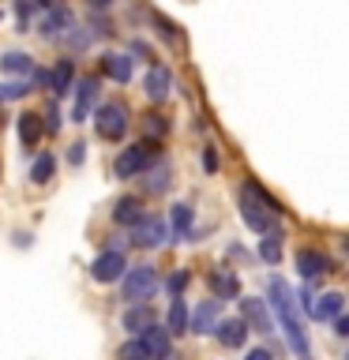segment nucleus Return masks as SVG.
Listing matches in <instances>:
<instances>
[{
	"mask_svg": "<svg viewBox=\"0 0 349 360\" xmlns=\"http://www.w3.org/2000/svg\"><path fill=\"white\" fill-rule=\"evenodd\" d=\"M0 68H4L8 75H34V60L27 53H4L0 56Z\"/></svg>",
	"mask_w": 349,
	"mask_h": 360,
	"instance_id": "393cba45",
	"label": "nucleus"
},
{
	"mask_svg": "<svg viewBox=\"0 0 349 360\" xmlns=\"http://www.w3.org/2000/svg\"><path fill=\"white\" fill-rule=\"evenodd\" d=\"M53 173H56V158L49 150L34 158V165H30V180H34V184H49Z\"/></svg>",
	"mask_w": 349,
	"mask_h": 360,
	"instance_id": "b1692460",
	"label": "nucleus"
},
{
	"mask_svg": "<svg viewBox=\"0 0 349 360\" xmlns=\"http://www.w3.org/2000/svg\"><path fill=\"white\" fill-rule=\"evenodd\" d=\"M117 360H151V353H146L143 338H128V342L117 349Z\"/></svg>",
	"mask_w": 349,
	"mask_h": 360,
	"instance_id": "cd10ccee",
	"label": "nucleus"
},
{
	"mask_svg": "<svg viewBox=\"0 0 349 360\" xmlns=\"http://www.w3.org/2000/svg\"><path fill=\"white\" fill-rule=\"evenodd\" d=\"M169 240V225L158 214H143V221L132 225V244L135 248H158Z\"/></svg>",
	"mask_w": 349,
	"mask_h": 360,
	"instance_id": "0eeeda50",
	"label": "nucleus"
},
{
	"mask_svg": "<svg viewBox=\"0 0 349 360\" xmlns=\"http://www.w3.org/2000/svg\"><path fill=\"white\" fill-rule=\"evenodd\" d=\"M30 94V83H8V86H0V101H15V98H27Z\"/></svg>",
	"mask_w": 349,
	"mask_h": 360,
	"instance_id": "2f4dec72",
	"label": "nucleus"
},
{
	"mask_svg": "<svg viewBox=\"0 0 349 360\" xmlns=\"http://www.w3.org/2000/svg\"><path fill=\"white\" fill-rule=\"evenodd\" d=\"M143 128H146V135H151V143H158L162 135H169V120L162 117V112H151V117H143Z\"/></svg>",
	"mask_w": 349,
	"mask_h": 360,
	"instance_id": "c85d7f7f",
	"label": "nucleus"
},
{
	"mask_svg": "<svg viewBox=\"0 0 349 360\" xmlns=\"http://www.w3.org/2000/svg\"><path fill=\"white\" fill-rule=\"evenodd\" d=\"M297 308H304V315L312 319V308H315V297H312V289H300V300H297Z\"/></svg>",
	"mask_w": 349,
	"mask_h": 360,
	"instance_id": "e433bc0d",
	"label": "nucleus"
},
{
	"mask_svg": "<svg viewBox=\"0 0 349 360\" xmlns=\"http://www.w3.org/2000/svg\"><path fill=\"white\" fill-rule=\"evenodd\" d=\"M124 270H128V263H124V252L120 248H106L94 263H90V278L98 281V285H109V281H120Z\"/></svg>",
	"mask_w": 349,
	"mask_h": 360,
	"instance_id": "423d86ee",
	"label": "nucleus"
},
{
	"mask_svg": "<svg viewBox=\"0 0 349 360\" xmlns=\"http://www.w3.org/2000/svg\"><path fill=\"white\" fill-rule=\"evenodd\" d=\"M27 19H30V0H15V22L27 27Z\"/></svg>",
	"mask_w": 349,
	"mask_h": 360,
	"instance_id": "c9c22d12",
	"label": "nucleus"
},
{
	"mask_svg": "<svg viewBox=\"0 0 349 360\" xmlns=\"http://www.w3.org/2000/svg\"><path fill=\"white\" fill-rule=\"evenodd\" d=\"M214 334H218V342L225 349H244V342H248V334H252V330L244 326V319H218Z\"/></svg>",
	"mask_w": 349,
	"mask_h": 360,
	"instance_id": "4468645a",
	"label": "nucleus"
},
{
	"mask_svg": "<svg viewBox=\"0 0 349 360\" xmlns=\"http://www.w3.org/2000/svg\"><path fill=\"white\" fill-rule=\"evenodd\" d=\"M267 304L270 311H274V319L281 326V334H286L289 349L297 353L300 360H312V345H308V330H304V319H300V308H297V297L289 292V285L281 278H270L267 281Z\"/></svg>",
	"mask_w": 349,
	"mask_h": 360,
	"instance_id": "f257e3e1",
	"label": "nucleus"
},
{
	"mask_svg": "<svg viewBox=\"0 0 349 360\" xmlns=\"http://www.w3.org/2000/svg\"><path fill=\"white\" fill-rule=\"evenodd\" d=\"M75 83V64L72 60H61L53 72H45V86H53V94H68Z\"/></svg>",
	"mask_w": 349,
	"mask_h": 360,
	"instance_id": "aec40b11",
	"label": "nucleus"
},
{
	"mask_svg": "<svg viewBox=\"0 0 349 360\" xmlns=\"http://www.w3.org/2000/svg\"><path fill=\"white\" fill-rule=\"evenodd\" d=\"M72 90H75L72 120L79 124V120H87L90 105H94V101H98V79H94V75H83V79H79V83H72Z\"/></svg>",
	"mask_w": 349,
	"mask_h": 360,
	"instance_id": "9d476101",
	"label": "nucleus"
},
{
	"mask_svg": "<svg viewBox=\"0 0 349 360\" xmlns=\"http://www.w3.org/2000/svg\"><path fill=\"white\" fill-rule=\"evenodd\" d=\"M342 308H345V297H342V292H323V297L315 300V308H312V319L331 323V319H338V315H342Z\"/></svg>",
	"mask_w": 349,
	"mask_h": 360,
	"instance_id": "6ab92c4d",
	"label": "nucleus"
},
{
	"mask_svg": "<svg viewBox=\"0 0 349 360\" xmlns=\"http://www.w3.org/2000/svg\"><path fill=\"white\" fill-rule=\"evenodd\" d=\"M113 221L128 225V229H132L135 221H143V199L139 195H120L117 207H113Z\"/></svg>",
	"mask_w": 349,
	"mask_h": 360,
	"instance_id": "f3484780",
	"label": "nucleus"
},
{
	"mask_svg": "<svg viewBox=\"0 0 349 360\" xmlns=\"http://www.w3.org/2000/svg\"><path fill=\"white\" fill-rule=\"evenodd\" d=\"M139 338H143V345H146V353H151V360H154V356H162V360L169 356V330H165V326L151 323Z\"/></svg>",
	"mask_w": 349,
	"mask_h": 360,
	"instance_id": "412c9836",
	"label": "nucleus"
},
{
	"mask_svg": "<svg viewBox=\"0 0 349 360\" xmlns=\"http://www.w3.org/2000/svg\"><path fill=\"white\" fill-rule=\"evenodd\" d=\"M188 270H177V274H173V281H169V292H173V297H180V289H184L188 285Z\"/></svg>",
	"mask_w": 349,
	"mask_h": 360,
	"instance_id": "f704fd0d",
	"label": "nucleus"
},
{
	"mask_svg": "<svg viewBox=\"0 0 349 360\" xmlns=\"http://www.w3.org/2000/svg\"><path fill=\"white\" fill-rule=\"evenodd\" d=\"M158 292V270L154 266H132L124 270V300L143 304Z\"/></svg>",
	"mask_w": 349,
	"mask_h": 360,
	"instance_id": "39448f33",
	"label": "nucleus"
},
{
	"mask_svg": "<svg viewBox=\"0 0 349 360\" xmlns=\"http://www.w3.org/2000/svg\"><path fill=\"white\" fill-rule=\"evenodd\" d=\"M87 4H90V8H94V11H101V8H109V4H113V0H87Z\"/></svg>",
	"mask_w": 349,
	"mask_h": 360,
	"instance_id": "a19ab883",
	"label": "nucleus"
},
{
	"mask_svg": "<svg viewBox=\"0 0 349 360\" xmlns=\"http://www.w3.org/2000/svg\"><path fill=\"white\" fill-rule=\"evenodd\" d=\"M241 300V319L248 330H259V334H270V311H267V300H255V297H236Z\"/></svg>",
	"mask_w": 349,
	"mask_h": 360,
	"instance_id": "6e6552de",
	"label": "nucleus"
},
{
	"mask_svg": "<svg viewBox=\"0 0 349 360\" xmlns=\"http://www.w3.org/2000/svg\"><path fill=\"white\" fill-rule=\"evenodd\" d=\"M15 131H19V143L27 146V150H34V146L42 143V117L38 112H19V120H15Z\"/></svg>",
	"mask_w": 349,
	"mask_h": 360,
	"instance_id": "dca6fc26",
	"label": "nucleus"
},
{
	"mask_svg": "<svg viewBox=\"0 0 349 360\" xmlns=\"http://www.w3.org/2000/svg\"><path fill=\"white\" fill-rule=\"evenodd\" d=\"M154 27H158V34H162L165 41H173V45H184V38H180V30H177V22H169L165 15H154Z\"/></svg>",
	"mask_w": 349,
	"mask_h": 360,
	"instance_id": "7c9ffc66",
	"label": "nucleus"
},
{
	"mask_svg": "<svg viewBox=\"0 0 349 360\" xmlns=\"http://www.w3.org/2000/svg\"><path fill=\"white\" fill-rule=\"evenodd\" d=\"M207 281H210V289H214L218 300H236L241 297V278L229 274V270H210Z\"/></svg>",
	"mask_w": 349,
	"mask_h": 360,
	"instance_id": "2eb2a0df",
	"label": "nucleus"
},
{
	"mask_svg": "<svg viewBox=\"0 0 349 360\" xmlns=\"http://www.w3.org/2000/svg\"><path fill=\"white\" fill-rule=\"evenodd\" d=\"M203 169L218 173V146H203Z\"/></svg>",
	"mask_w": 349,
	"mask_h": 360,
	"instance_id": "72a5a7b5",
	"label": "nucleus"
},
{
	"mask_svg": "<svg viewBox=\"0 0 349 360\" xmlns=\"http://www.w3.org/2000/svg\"><path fill=\"white\" fill-rule=\"evenodd\" d=\"M94 131L106 143H120L128 135V109L120 101H106V105L94 109Z\"/></svg>",
	"mask_w": 349,
	"mask_h": 360,
	"instance_id": "7ed1b4c3",
	"label": "nucleus"
},
{
	"mask_svg": "<svg viewBox=\"0 0 349 360\" xmlns=\"http://www.w3.org/2000/svg\"><path fill=\"white\" fill-rule=\"evenodd\" d=\"M241 214H244V225L252 233H274V214L259 202L255 180H244V188H241Z\"/></svg>",
	"mask_w": 349,
	"mask_h": 360,
	"instance_id": "20e7f679",
	"label": "nucleus"
},
{
	"mask_svg": "<svg viewBox=\"0 0 349 360\" xmlns=\"http://www.w3.org/2000/svg\"><path fill=\"white\" fill-rule=\"evenodd\" d=\"M259 259H263V263H278L281 259V233H267L263 240H259Z\"/></svg>",
	"mask_w": 349,
	"mask_h": 360,
	"instance_id": "bb28decb",
	"label": "nucleus"
},
{
	"mask_svg": "<svg viewBox=\"0 0 349 360\" xmlns=\"http://www.w3.org/2000/svg\"><path fill=\"white\" fill-rule=\"evenodd\" d=\"M165 330H169V338H173V334H188V304L180 300V297L169 300V319H165Z\"/></svg>",
	"mask_w": 349,
	"mask_h": 360,
	"instance_id": "5701e85b",
	"label": "nucleus"
},
{
	"mask_svg": "<svg viewBox=\"0 0 349 360\" xmlns=\"http://www.w3.org/2000/svg\"><path fill=\"white\" fill-rule=\"evenodd\" d=\"M173 184V180H169V165H158L151 176H146V191H151V195H162V191Z\"/></svg>",
	"mask_w": 349,
	"mask_h": 360,
	"instance_id": "c756f323",
	"label": "nucleus"
},
{
	"mask_svg": "<svg viewBox=\"0 0 349 360\" xmlns=\"http://www.w3.org/2000/svg\"><path fill=\"white\" fill-rule=\"evenodd\" d=\"M72 27H75V22H72V11H68V8H49V15L38 22V30H42L45 41H61L64 30H72Z\"/></svg>",
	"mask_w": 349,
	"mask_h": 360,
	"instance_id": "f8f14e48",
	"label": "nucleus"
},
{
	"mask_svg": "<svg viewBox=\"0 0 349 360\" xmlns=\"http://www.w3.org/2000/svg\"><path fill=\"white\" fill-rule=\"evenodd\" d=\"M101 72H106L113 83H128V79H132V56L106 53V56H101Z\"/></svg>",
	"mask_w": 349,
	"mask_h": 360,
	"instance_id": "a211bd4d",
	"label": "nucleus"
},
{
	"mask_svg": "<svg viewBox=\"0 0 349 360\" xmlns=\"http://www.w3.org/2000/svg\"><path fill=\"white\" fill-rule=\"evenodd\" d=\"M218 326V300H199L196 311H188V334H214Z\"/></svg>",
	"mask_w": 349,
	"mask_h": 360,
	"instance_id": "9b49d317",
	"label": "nucleus"
},
{
	"mask_svg": "<svg viewBox=\"0 0 349 360\" xmlns=\"http://www.w3.org/2000/svg\"><path fill=\"white\" fill-rule=\"evenodd\" d=\"M151 323H154V311L146 308V304H132V308L124 311V330H132L135 338H139Z\"/></svg>",
	"mask_w": 349,
	"mask_h": 360,
	"instance_id": "4be33fe9",
	"label": "nucleus"
},
{
	"mask_svg": "<svg viewBox=\"0 0 349 360\" xmlns=\"http://www.w3.org/2000/svg\"><path fill=\"white\" fill-rule=\"evenodd\" d=\"M244 360H274V356H270V349H248Z\"/></svg>",
	"mask_w": 349,
	"mask_h": 360,
	"instance_id": "58836bf2",
	"label": "nucleus"
},
{
	"mask_svg": "<svg viewBox=\"0 0 349 360\" xmlns=\"http://www.w3.org/2000/svg\"><path fill=\"white\" fill-rule=\"evenodd\" d=\"M191 218H196V214H191V207H188V202H177V207H173V229H169V236H188L191 233Z\"/></svg>",
	"mask_w": 349,
	"mask_h": 360,
	"instance_id": "a878e982",
	"label": "nucleus"
},
{
	"mask_svg": "<svg viewBox=\"0 0 349 360\" xmlns=\"http://www.w3.org/2000/svg\"><path fill=\"white\" fill-rule=\"evenodd\" d=\"M42 131H49V135L61 131V112H56V105L45 109V117H42Z\"/></svg>",
	"mask_w": 349,
	"mask_h": 360,
	"instance_id": "473e14b6",
	"label": "nucleus"
},
{
	"mask_svg": "<svg viewBox=\"0 0 349 360\" xmlns=\"http://www.w3.org/2000/svg\"><path fill=\"white\" fill-rule=\"evenodd\" d=\"M143 90H146V98H151L154 105L169 101V94H173V72L162 68V64H154L151 72H146V79H143Z\"/></svg>",
	"mask_w": 349,
	"mask_h": 360,
	"instance_id": "1a4fd4ad",
	"label": "nucleus"
},
{
	"mask_svg": "<svg viewBox=\"0 0 349 360\" xmlns=\"http://www.w3.org/2000/svg\"><path fill=\"white\" fill-rule=\"evenodd\" d=\"M331 323H334V334H338V338L349 334V319H345V315H338V319H331Z\"/></svg>",
	"mask_w": 349,
	"mask_h": 360,
	"instance_id": "ea45409f",
	"label": "nucleus"
},
{
	"mask_svg": "<svg viewBox=\"0 0 349 360\" xmlns=\"http://www.w3.org/2000/svg\"><path fill=\"white\" fill-rule=\"evenodd\" d=\"M83 158H87V146H83V143L68 146V162H75V165H79V162H83Z\"/></svg>",
	"mask_w": 349,
	"mask_h": 360,
	"instance_id": "4c0bfd02",
	"label": "nucleus"
},
{
	"mask_svg": "<svg viewBox=\"0 0 349 360\" xmlns=\"http://www.w3.org/2000/svg\"><path fill=\"white\" fill-rule=\"evenodd\" d=\"M154 162H158V143H135V146H128V150L117 154L113 173H117L120 180H132V176H143Z\"/></svg>",
	"mask_w": 349,
	"mask_h": 360,
	"instance_id": "f03ea898",
	"label": "nucleus"
},
{
	"mask_svg": "<svg viewBox=\"0 0 349 360\" xmlns=\"http://www.w3.org/2000/svg\"><path fill=\"white\" fill-rule=\"evenodd\" d=\"M297 270H300L304 281H312V278H319V274L331 270V259H326L323 252H315V248H300L297 252Z\"/></svg>",
	"mask_w": 349,
	"mask_h": 360,
	"instance_id": "ddd939ff",
	"label": "nucleus"
}]
</instances>
